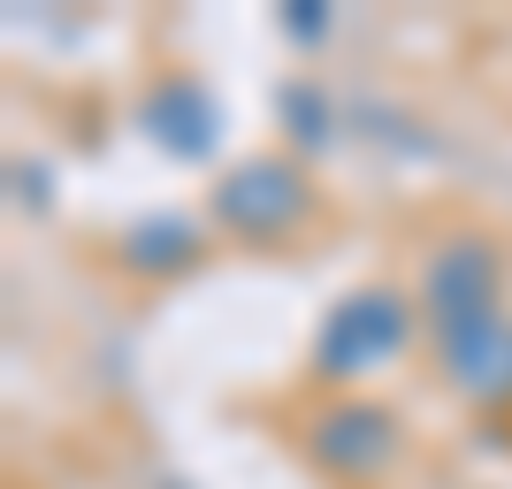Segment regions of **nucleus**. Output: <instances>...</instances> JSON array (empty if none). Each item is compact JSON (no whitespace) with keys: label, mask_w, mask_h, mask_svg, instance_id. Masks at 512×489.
Returning a JSON list of instances; mask_svg holds the SVG:
<instances>
[{"label":"nucleus","mask_w":512,"mask_h":489,"mask_svg":"<svg viewBox=\"0 0 512 489\" xmlns=\"http://www.w3.org/2000/svg\"><path fill=\"white\" fill-rule=\"evenodd\" d=\"M276 123L291 138V153H321L337 138V100L321 85H306V77H291V85H276Z\"/></svg>","instance_id":"6e6552de"},{"label":"nucleus","mask_w":512,"mask_h":489,"mask_svg":"<svg viewBox=\"0 0 512 489\" xmlns=\"http://www.w3.org/2000/svg\"><path fill=\"white\" fill-rule=\"evenodd\" d=\"M161 489H184V482H161Z\"/></svg>","instance_id":"9d476101"},{"label":"nucleus","mask_w":512,"mask_h":489,"mask_svg":"<svg viewBox=\"0 0 512 489\" xmlns=\"http://www.w3.org/2000/svg\"><path fill=\"white\" fill-rule=\"evenodd\" d=\"M199 253H207V237H199V222H184V214H146V222H130V230L115 237V260H123L130 276H184Z\"/></svg>","instance_id":"0eeeda50"},{"label":"nucleus","mask_w":512,"mask_h":489,"mask_svg":"<svg viewBox=\"0 0 512 489\" xmlns=\"http://www.w3.org/2000/svg\"><path fill=\"white\" fill-rule=\"evenodd\" d=\"M138 130H146L169 161H214V146H222V100L199 85L192 69H169V77H153L146 100H138Z\"/></svg>","instance_id":"423d86ee"},{"label":"nucleus","mask_w":512,"mask_h":489,"mask_svg":"<svg viewBox=\"0 0 512 489\" xmlns=\"http://www.w3.org/2000/svg\"><path fill=\"white\" fill-rule=\"evenodd\" d=\"M314 176H306L299 153H253L237 169L214 176L207 214L222 237H245V245H291V237L314 222Z\"/></svg>","instance_id":"f257e3e1"},{"label":"nucleus","mask_w":512,"mask_h":489,"mask_svg":"<svg viewBox=\"0 0 512 489\" xmlns=\"http://www.w3.org/2000/svg\"><path fill=\"white\" fill-rule=\"evenodd\" d=\"M428 360H436L451 398L505 405L512 398V314L490 306V314H467V321H436L428 329Z\"/></svg>","instance_id":"39448f33"},{"label":"nucleus","mask_w":512,"mask_h":489,"mask_svg":"<svg viewBox=\"0 0 512 489\" xmlns=\"http://www.w3.org/2000/svg\"><path fill=\"white\" fill-rule=\"evenodd\" d=\"M283 31H291L299 46H314V39H329V31H337V16H329L321 0H291V8H283Z\"/></svg>","instance_id":"1a4fd4ad"},{"label":"nucleus","mask_w":512,"mask_h":489,"mask_svg":"<svg viewBox=\"0 0 512 489\" xmlns=\"http://www.w3.org/2000/svg\"><path fill=\"white\" fill-rule=\"evenodd\" d=\"M421 329V306L406 291H390V283H360V291H344L314 329V375L321 383H360L367 367L398 360Z\"/></svg>","instance_id":"f03ea898"},{"label":"nucleus","mask_w":512,"mask_h":489,"mask_svg":"<svg viewBox=\"0 0 512 489\" xmlns=\"http://www.w3.org/2000/svg\"><path fill=\"white\" fill-rule=\"evenodd\" d=\"M413 306H421V329L505 306V253H497V237L451 230L444 245L421 260V291H413Z\"/></svg>","instance_id":"20e7f679"},{"label":"nucleus","mask_w":512,"mask_h":489,"mask_svg":"<svg viewBox=\"0 0 512 489\" xmlns=\"http://www.w3.org/2000/svg\"><path fill=\"white\" fill-rule=\"evenodd\" d=\"M306 451H314V467L337 474V482H383V474L398 467V451H406V421H398L383 398L337 390L329 405L306 413Z\"/></svg>","instance_id":"7ed1b4c3"}]
</instances>
